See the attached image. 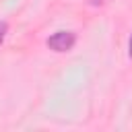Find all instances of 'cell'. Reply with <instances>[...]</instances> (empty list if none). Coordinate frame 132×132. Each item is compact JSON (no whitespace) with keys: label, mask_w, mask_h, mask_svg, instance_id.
<instances>
[{"label":"cell","mask_w":132,"mask_h":132,"mask_svg":"<svg viewBox=\"0 0 132 132\" xmlns=\"http://www.w3.org/2000/svg\"><path fill=\"white\" fill-rule=\"evenodd\" d=\"M76 43V35L72 31H56L45 39V45L54 52H68Z\"/></svg>","instance_id":"6da1fadb"},{"label":"cell","mask_w":132,"mask_h":132,"mask_svg":"<svg viewBox=\"0 0 132 132\" xmlns=\"http://www.w3.org/2000/svg\"><path fill=\"white\" fill-rule=\"evenodd\" d=\"M128 54L132 58V31H130V37H128Z\"/></svg>","instance_id":"3957f363"},{"label":"cell","mask_w":132,"mask_h":132,"mask_svg":"<svg viewBox=\"0 0 132 132\" xmlns=\"http://www.w3.org/2000/svg\"><path fill=\"white\" fill-rule=\"evenodd\" d=\"M6 31H8V25H6L4 21H0V45H2L4 37H6Z\"/></svg>","instance_id":"7a4b0ae2"},{"label":"cell","mask_w":132,"mask_h":132,"mask_svg":"<svg viewBox=\"0 0 132 132\" xmlns=\"http://www.w3.org/2000/svg\"><path fill=\"white\" fill-rule=\"evenodd\" d=\"M103 2H105V0H89L91 6H99V4H103Z\"/></svg>","instance_id":"277c9868"}]
</instances>
